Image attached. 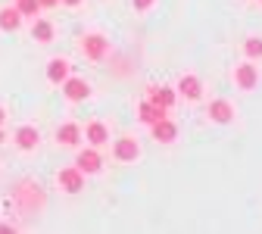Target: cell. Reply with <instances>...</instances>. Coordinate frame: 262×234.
Returning <instances> with one entry per match:
<instances>
[{"mask_svg": "<svg viewBox=\"0 0 262 234\" xmlns=\"http://www.w3.org/2000/svg\"><path fill=\"white\" fill-rule=\"evenodd\" d=\"M75 169L81 172V175H97L103 169V156L97 153V147H88V150H81L78 156H75Z\"/></svg>", "mask_w": 262, "mask_h": 234, "instance_id": "1", "label": "cell"}, {"mask_svg": "<svg viewBox=\"0 0 262 234\" xmlns=\"http://www.w3.org/2000/svg\"><path fill=\"white\" fill-rule=\"evenodd\" d=\"M153 4H156V0H131V7H135L138 13H147V10H150Z\"/></svg>", "mask_w": 262, "mask_h": 234, "instance_id": "20", "label": "cell"}, {"mask_svg": "<svg viewBox=\"0 0 262 234\" xmlns=\"http://www.w3.org/2000/svg\"><path fill=\"white\" fill-rule=\"evenodd\" d=\"M166 113H169V110H162V107L150 103V100H144V103L138 107V119L147 122V125H153V122H159V119H166Z\"/></svg>", "mask_w": 262, "mask_h": 234, "instance_id": "15", "label": "cell"}, {"mask_svg": "<svg viewBox=\"0 0 262 234\" xmlns=\"http://www.w3.org/2000/svg\"><path fill=\"white\" fill-rule=\"evenodd\" d=\"M4 119H7V110H4V107H0V125H4Z\"/></svg>", "mask_w": 262, "mask_h": 234, "instance_id": "23", "label": "cell"}, {"mask_svg": "<svg viewBox=\"0 0 262 234\" xmlns=\"http://www.w3.org/2000/svg\"><path fill=\"white\" fill-rule=\"evenodd\" d=\"M19 22H22V16H19L16 7H4V10H0V28H4V31H16Z\"/></svg>", "mask_w": 262, "mask_h": 234, "instance_id": "17", "label": "cell"}, {"mask_svg": "<svg viewBox=\"0 0 262 234\" xmlns=\"http://www.w3.org/2000/svg\"><path fill=\"white\" fill-rule=\"evenodd\" d=\"M56 141L66 144V147H78V144H81V125H75V122L59 125V128H56Z\"/></svg>", "mask_w": 262, "mask_h": 234, "instance_id": "11", "label": "cell"}, {"mask_svg": "<svg viewBox=\"0 0 262 234\" xmlns=\"http://www.w3.org/2000/svg\"><path fill=\"white\" fill-rule=\"evenodd\" d=\"M244 53H247L250 59H259V56H262V38L250 35V38L244 41Z\"/></svg>", "mask_w": 262, "mask_h": 234, "instance_id": "18", "label": "cell"}, {"mask_svg": "<svg viewBox=\"0 0 262 234\" xmlns=\"http://www.w3.org/2000/svg\"><path fill=\"white\" fill-rule=\"evenodd\" d=\"M56 184L66 190V194H78L84 187V175L75 169V165H69V169H59L56 172Z\"/></svg>", "mask_w": 262, "mask_h": 234, "instance_id": "2", "label": "cell"}, {"mask_svg": "<svg viewBox=\"0 0 262 234\" xmlns=\"http://www.w3.org/2000/svg\"><path fill=\"white\" fill-rule=\"evenodd\" d=\"M81 138L91 141V147H103V144H110V128H106L103 122H91V125L81 131Z\"/></svg>", "mask_w": 262, "mask_h": 234, "instance_id": "9", "label": "cell"}, {"mask_svg": "<svg viewBox=\"0 0 262 234\" xmlns=\"http://www.w3.org/2000/svg\"><path fill=\"white\" fill-rule=\"evenodd\" d=\"M81 50H84L88 59H103V56L110 53V41H106L103 35H84Z\"/></svg>", "mask_w": 262, "mask_h": 234, "instance_id": "4", "label": "cell"}, {"mask_svg": "<svg viewBox=\"0 0 262 234\" xmlns=\"http://www.w3.org/2000/svg\"><path fill=\"white\" fill-rule=\"evenodd\" d=\"M16 10H19V16H38L41 4L38 0H16Z\"/></svg>", "mask_w": 262, "mask_h": 234, "instance_id": "19", "label": "cell"}, {"mask_svg": "<svg viewBox=\"0 0 262 234\" xmlns=\"http://www.w3.org/2000/svg\"><path fill=\"white\" fill-rule=\"evenodd\" d=\"M62 94H66V100H72V103H81V100H88L91 97V84L84 81V78H66L62 81Z\"/></svg>", "mask_w": 262, "mask_h": 234, "instance_id": "3", "label": "cell"}, {"mask_svg": "<svg viewBox=\"0 0 262 234\" xmlns=\"http://www.w3.org/2000/svg\"><path fill=\"white\" fill-rule=\"evenodd\" d=\"M178 91H181L187 100H200V97H203V81L196 78V75H181Z\"/></svg>", "mask_w": 262, "mask_h": 234, "instance_id": "13", "label": "cell"}, {"mask_svg": "<svg viewBox=\"0 0 262 234\" xmlns=\"http://www.w3.org/2000/svg\"><path fill=\"white\" fill-rule=\"evenodd\" d=\"M150 94H147V100L150 103H156V107H162V110H169L172 103H175V91L172 88H166V84H159V88H147Z\"/></svg>", "mask_w": 262, "mask_h": 234, "instance_id": "12", "label": "cell"}, {"mask_svg": "<svg viewBox=\"0 0 262 234\" xmlns=\"http://www.w3.org/2000/svg\"><path fill=\"white\" fill-rule=\"evenodd\" d=\"M150 131H153V141H159V144H172V141L178 138V125H175L169 116L159 119V122H153Z\"/></svg>", "mask_w": 262, "mask_h": 234, "instance_id": "7", "label": "cell"}, {"mask_svg": "<svg viewBox=\"0 0 262 234\" xmlns=\"http://www.w3.org/2000/svg\"><path fill=\"white\" fill-rule=\"evenodd\" d=\"M234 81L241 91H253L259 84V69L253 62H241V66H234Z\"/></svg>", "mask_w": 262, "mask_h": 234, "instance_id": "5", "label": "cell"}, {"mask_svg": "<svg viewBox=\"0 0 262 234\" xmlns=\"http://www.w3.org/2000/svg\"><path fill=\"white\" fill-rule=\"evenodd\" d=\"M38 4H41V10H44V7L50 10V7H56V4H59V0H38Z\"/></svg>", "mask_w": 262, "mask_h": 234, "instance_id": "21", "label": "cell"}, {"mask_svg": "<svg viewBox=\"0 0 262 234\" xmlns=\"http://www.w3.org/2000/svg\"><path fill=\"white\" fill-rule=\"evenodd\" d=\"M113 153H116L119 162H135V159L141 156V144H138L135 138H119V141L113 144Z\"/></svg>", "mask_w": 262, "mask_h": 234, "instance_id": "6", "label": "cell"}, {"mask_svg": "<svg viewBox=\"0 0 262 234\" xmlns=\"http://www.w3.org/2000/svg\"><path fill=\"white\" fill-rule=\"evenodd\" d=\"M4 141H7V138H4V131H0V144H4Z\"/></svg>", "mask_w": 262, "mask_h": 234, "instance_id": "24", "label": "cell"}, {"mask_svg": "<svg viewBox=\"0 0 262 234\" xmlns=\"http://www.w3.org/2000/svg\"><path fill=\"white\" fill-rule=\"evenodd\" d=\"M31 38H35L38 44H50L53 41V25L47 19H38L35 25H31Z\"/></svg>", "mask_w": 262, "mask_h": 234, "instance_id": "16", "label": "cell"}, {"mask_svg": "<svg viewBox=\"0 0 262 234\" xmlns=\"http://www.w3.org/2000/svg\"><path fill=\"white\" fill-rule=\"evenodd\" d=\"M62 4H66V7H78V4H81V0H62Z\"/></svg>", "mask_w": 262, "mask_h": 234, "instance_id": "22", "label": "cell"}, {"mask_svg": "<svg viewBox=\"0 0 262 234\" xmlns=\"http://www.w3.org/2000/svg\"><path fill=\"white\" fill-rule=\"evenodd\" d=\"M13 141H16L19 150H35L38 141H41V135H38V128H35V125H22V128H16Z\"/></svg>", "mask_w": 262, "mask_h": 234, "instance_id": "8", "label": "cell"}, {"mask_svg": "<svg viewBox=\"0 0 262 234\" xmlns=\"http://www.w3.org/2000/svg\"><path fill=\"white\" fill-rule=\"evenodd\" d=\"M209 119L215 125H228L234 119V107L228 103V100H212V103H209Z\"/></svg>", "mask_w": 262, "mask_h": 234, "instance_id": "10", "label": "cell"}, {"mask_svg": "<svg viewBox=\"0 0 262 234\" xmlns=\"http://www.w3.org/2000/svg\"><path fill=\"white\" fill-rule=\"evenodd\" d=\"M47 78H50L53 84H62L66 78H69V62L59 59V56H53V59L47 62Z\"/></svg>", "mask_w": 262, "mask_h": 234, "instance_id": "14", "label": "cell"}]
</instances>
